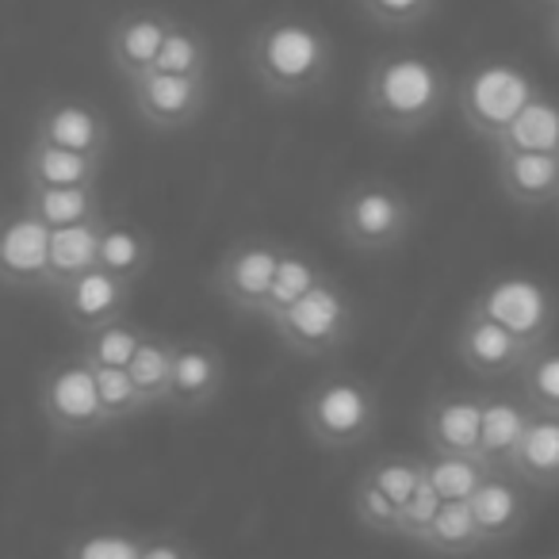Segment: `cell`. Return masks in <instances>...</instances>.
<instances>
[{"mask_svg": "<svg viewBox=\"0 0 559 559\" xmlns=\"http://www.w3.org/2000/svg\"><path fill=\"white\" fill-rule=\"evenodd\" d=\"M452 96H456V81L437 58L418 50H383L365 73L360 111L380 134L411 139L441 119Z\"/></svg>", "mask_w": 559, "mask_h": 559, "instance_id": "cell-1", "label": "cell"}, {"mask_svg": "<svg viewBox=\"0 0 559 559\" xmlns=\"http://www.w3.org/2000/svg\"><path fill=\"white\" fill-rule=\"evenodd\" d=\"M246 62L261 93L272 100H304L334 78L337 50L326 27L307 16H272L253 27Z\"/></svg>", "mask_w": 559, "mask_h": 559, "instance_id": "cell-2", "label": "cell"}, {"mask_svg": "<svg viewBox=\"0 0 559 559\" xmlns=\"http://www.w3.org/2000/svg\"><path fill=\"white\" fill-rule=\"evenodd\" d=\"M299 418H304L311 444L326 452H345L372 441L383 418V403L368 380L353 372H334L307 391Z\"/></svg>", "mask_w": 559, "mask_h": 559, "instance_id": "cell-3", "label": "cell"}, {"mask_svg": "<svg viewBox=\"0 0 559 559\" xmlns=\"http://www.w3.org/2000/svg\"><path fill=\"white\" fill-rule=\"evenodd\" d=\"M540 93L544 88L536 85L533 73L513 58H479L456 81L452 100H456L460 123L490 146Z\"/></svg>", "mask_w": 559, "mask_h": 559, "instance_id": "cell-4", "label": "cell"}, {"mask_svg": "<svg viewBox=\"0 0 559 559\" xmlns=\"http://www.w3.org/2000/svg\"><path fill=\"white\" fill-rule=\"evenodd\" d=\"M414 223H418L414 200L399 185L380 180V177L357 180V185L337 200V211H334L337 238H342L353 253H365V257H388V253H395V249H403Z\"/></svg>", "mask_w": 559, "mask_h": 559, "instance_id": "cell-5", "label": "cell"}, {"mask_svg": "<svg viewBox=\"0 0 559 559\" xmlns=\"http://www.w3.org/2000/svg\"><path fill=\"white\" fill-rule=\"evenodd\" d=\"M276 342L304 360H322L342 353L357 334V304L334 276L319 280L299 304L269 322Z\"/></svg>", "mask_w": 559, "mask_h": 559, "instance_id": "cell-6", "label": "cell"}, {"mask_svg": "<svg viewBox=\"0 0 559 559\" xmlns=\"http://www.w3.org/2000/svg\"><path fill=\"white\" fill-rule=\"evenodd\" d=\"M39 414L62 444L88 441L111 429V418L100 403L96 368L81 353L58 357L39 380Z\"/></svg>", "mask_w": 559, "mask_h": 559, "instance_id": "cell-7", "label": "cell"}, {"mask_svg": "<svg viewBox=\"0 0 559 559\" xmlns=\"http://www.w3.org/2000/svg\"><path fill=\"white\" fill-rule=\"evenodd\" d=\"M540 345L544 342H533V337L506 326V322L495 319V314L479 311V307H467L452 349H456V360L472 376H483V380H506V376H518Z\"/></svg>", "mask_w": 559, "mask_h": 559, "instance_id": "cell-8", "label": "cell"}, {"mask_svg": "<svg viewBox=\"0 0 559 559\" xmlns=\"http://www.w3.org/2000/svg\"><path fill=\"white\" fill-rule=\"evenodd\" d=\"M131 111L157 134H180L200 123L211 104V78H180V73H142L127 85Z\"/></svg>", "mask_w": 559, "mask_h": 559, "instance_id": "cell-9", "label": "cell"}, {"mask_svg": "<svg viewBox=\"0 0 559 559\" xmlns=\"http://www.w3.org/2000/svg\"><path fill=\"white\" fill-rule=\"evenodd\" d=\"M280 253H284V241L261 238V234L234 241L215 269V296L230 311L261 319V307L269 299L272 280H276Z\"/></svg>", "mask_w": 559, "mask_h": 559, "instance_id": "cell-10", "label": "cell"}, {"mask_svg": "<svg viewBox=\"0 0 559 559\" xmlns=\"http://www.w3.org/2000/svg\"><path fill=\"white\" fill-rule=\"evenodd\" d=\"M421 437L429 456L479 460L483 441V391H437L421 411Z\"/></svg>", "mask_w": 559, "mask_h": 559, "instance_id": "cell-11", "label": "cell"}, {"mask_svg": "<svg viewBox=\"0 0 559 559\" xmlns=\"http://www.w3.org/2000/svg\"><path fill=\"white\" fill-rule=\"evenodd\" d=\"M173 27H177V20L165 9H157V4H142V9L123 12V16L108 27V39H104L111 73H116L123 85H131L142 73H150Z\"/></svg>", "mask_w": 559, "mask_h": 559, "instance_id": "cell-12", "label": "cell"}, {"mask_svg": "<svg viewBox=\"0 0 559 559\" xmlns=\"http://www.w3.org/2000/svg\"><path fill=\"white\" fill-rule=\"evenodd\" d=\"M50 226L39 223L32 211L16 207L4 218L0 238V269L9 292H47L50 288Z\"/></svg>", "mask_w": 559, "mask_h": 559, "instance_id": "cell-13", "label": "cell"}, {"mask_svg": "<svg viewBox=\"0 0 559 559\" xmlns=\"http://www.w3.org/2000/svg\"><path fill=\"white\" fill-rule=\"evenodd\" d=\"M131 296L134 284H127V280L111 276L104 269H88L85 276L70 280L66 288L55 292V304L78 334H88V330H100L116 319H127L131 314Z\"/></svg>", "mask_w": 559, "mask_h": 559, "instance_id": "cell-14", "label": "cell"}, {"mask_svg": "<svg viewBox=\"0 0 559 559\" xmlns=\"http://www.w3.org/2000/svg\"><path fill=\"white\" fill-rule=\"evenodd\" d=\"M223 388H226L223 349H218L215 342H203V337H185V342H177L169 411L203 414L223 399Z\"/></svg>", "mask_w": 559, "mask_h": 559, "instance_id": "cell-15", "label": "cell"}, {"mask_svg": "<svg viewBox=\"0 0 559 559\" xmlns=\"http://www.w3.org/2000/svg\"><path fill=\"white\" fill-rule=\"evenodd\" d=\"M32 139L55 142V146L78 150V154H88V157H108L111 119L104 116L93 100L62 96V100H50L47 108L35 116Z\"/></svg>", "mask_w": 559, "mask_h": 559, "instance_id": "cell-16", "label": "cell"}, {"mask_svg": "<svg viewBox=\"0 0 559 559\" xmlns=\"http://www.w3.org/2000/svg\"><path fill=\"white\" fill-rule=\"evenodd\" d=\"M475 521H479L483 544H506L528 525L533 518V487L521 483L518 475H495L483 479V487L472 498Z\"/></svg>", "mask_w": 559, "mask_h": 559, "instance_id": "cell-17", "label": "cell"}, {"mask_svg": "<svg viewBox=\"0 0 559 559\" xmlns=\"http://www.w3.org/2000/svg\"><path fill=\"white\" fill-rule=\"evenodd\" d=\"M533 418L521 395H483V441L479 464L495 475L513 472V456L521 449V437Z\"/></svg>", "mask_w": 559, "mask_h": 559, "instance_id": "cell-18", "label": "cell"}, {"mask_svg": "<svg viewBox=\"0 0 559 559\" xmlns=\"http://www.w3.org/2000/svg\"><path fill=\"white\" fill-rule=\"evenodd\" d=\"M498 188L518 207L559 203V154H495Z\"/></svg>", "mask_w": 559, "mask_h": 559, "instance_id": "cell-19", "label": "cell"}, {"mask_svg": "<svg viewBox=\"0 0 559 559\" xmlns=\"http://www.w3.org/2000/svg\"><path fill=\"white\" fill-rule=\"evenodd\" d=\"M104 157H88L78 150H62L55 142L32 139L20 157V180L39 188H88L100 185Z\"/></svg>", "mask_w": 559, "mask_h": 559, "instance_id": "cell-20", "label": "cell"}, {"mask_svg": "<svg viewBox=\"0 0 559 559\" xmlns=\"http://www.w3.org/2000/svg\"><path fill=\"white\" fill-rule=\"evenodd\" d=\"M100 269L111 276L139 284L154 269V238L134 218L104 215L100 218Z\"/></svg>", "mask_w": 559, "mask_h": 559, "instance_id": "cell-21", "label": "cell"}, {"mask_svg": "<svg viewBox=\"0 0 559 559\" xmlns=\"http://www.w3.org/2000/svg\"><path fill=\"white\" fill-rule=\"evenodd\" d=\"M20 207L32 211L39 223H47L50 230H62V226H81V223H96L104 218V192L100 185L88 188H39V185H24L20 195Z\"/></svg>", "mask_w": 559, "mask_h": 559, "instance_id": "cell-22", "label": "cell"}, {"mask_svg": "<svg viewBox=\"0 0 559 559\" xmlns=\"http://www.w3.org/2000/svg\"><path fill=\"white\" fill-rule=\"evenodd\" d=\"M533 490H559V414H533L513 456V472Z\"/></svg>", "mask_w": 559, "mask_h": 559, "instance_id": "cell-23", "label": "cell"}, {"mask_svg": "<svg viewBox=\"0 0 559 559\" xmlns=\"http://www.w3.org/2000/svg\"><path fill=\"white\" fill-rule=\"evenodd\" d=\"M490 154H559V100L540 93L495 142Z\"/></svg>", "mask_w": 559, "mask_h": 559, "instance_id": "cell-24", "label": "cell"}, {"mask_svg": "<svg viewBox=\"0 0 559 559\" xmlns=\"http://www.w3.org/2000/svg\"><path fill=\"white\" fill-rule=\"evenodd\" d=\"M88 269H100V218H96V223H81V226H62V230L50 234L47 296L66 288L70 280L85 276Z\"/></svg>", "mask_w": 559, "mask_h": 559, "instance_id": "cell-25", "label": "cell"}, {"mask_svg": "<svg viewBox=\"0 0 559 559\" xmlns=\"http://www.w3.org/2000/svg\"><path fill=\"white\" fill-rule=\"evenodd\" d=\"M330 272L319 264V257L311 253V249H299V246H284V253H280V264H276V280H272L269 288V299H264L261 307V319L272 322L276 314H284L292 304H299V299L307 296V292L319 284V280H326Z\"/></svg>", "mask_w": 559, "mask_h": 559, "instance_id": "cell-26", "label": "cell"}, {"mask_svg": "<svg viewBox=\"0 0 559 559\" xmlns=\"http://www.w3.org/2000/svg\"><path fill=\"white\" fill-rule=\"evenodd\" d=\"M173 365H177V342L165 334H146L142 349L131 360V380L139 388V395L146 399V411H162L169 406L173 391Z\"/></svg>", "mask_w": 559, "mask_h": 559, "instance_id": "cell-27", "label": "cell"}, {"mask_svg": "<svg viewBox=\"0 0 559 559\" xmlns=\"http://www.w3.org/2000/svg\"><path fill=\"white\" fill-rule=\"evenodd\" d=\"M421 548H426L429 556H441V559L472 556V551L487 548L472 502H441V513H437L433 528H429Z\"/></svg>", "mask_w": 559, "mask_h": 559, "instance_id": "cell-28", "label": "cell"}, {"mask_svg": "<svg viewBox=\"0 0 559 559\" xmlns=\"http://www.w3.org/2000/svg\"><path fill=\"white\" fill-rule=\"evenodd\" d=\"M150 330H142L139 322L127 314V319H116L100 330H88L81 334V357L88 360L93 368H131L134 353L142 349Z\"/></svg>", "mask_w": 559, "mask_h": 559, "instance_id": "cell-29", "label": "cell"}, {"mask_svg": "<svg viewBox=\"0 0 559 559\" xmlns=\"http://www.w3.org/2000/svg\"><path fill=\"white\" fill-rule=\"evenodd\" d=\"M518 395L533 414H559V342H544L518 372Z\"/></svg>", "mask_w": 559, "mask_h": 559, "instance_id": "cell-30", "label": "cell"}, {"mask_svg": "<svg viewBox=\"0 0 559 559\" xmlns=\"http://www.w3.org/2000/svg\"><path fill=\"white\" fill-rule=\"evenodd\" d=\"M360 475L372 479L395 506H406L426 487V460L411 456V452H383V456L368 460V467Z\"/></svg>", "mask_w": 559, "mask_h": 559, "instance_id": "cell-31", "label": "cell"}, {"mask_svg": "<svg viewBox=\"0 0 559 559\" xmlns=\"http://www.w3.org/2000/svg\"><path fill=\"white\" fill-rule=\"evenodd\" d=\"M157 73H180V78H211V43L200 27L180 24L169 32L162 55L154 62Z\"/></svg>", "mask_w": 559, "mask_h": 559, "instance_id": "cell-32", "label": "cell"}, {"mask_svg": "<svg viewBox=\"0 0 559 559\" xmlns=\"http://www.w3.org/2000/svg\"><path fill=\"white\" fill-rule=\"evenodd\" d=\"M487 475V467L472 456H426V479L444 502H472Z\"/></svg>", "mask_w": 559, "mask_h": 559, "instance_id": "cell-33", "label": "cell"}, {"mask_svg": "<svg viewBox=\"0 0 559 559\" xmlns=\"http://www.w3.org/2000/svg\"><path fill=\"white\" fill-rule=\"evenodd\" d=\"M357 9L383 32H414L441 9V0H357Z\"/></svg>", "mask_w": 559, "mask_h": 559, "instance_id": "cell-34", "label": "cell"}, {"mask_svg": "<svg viewBox=\"0 0 559 559\" xmlns=\"http://www.w3.org/2000/svg\"><path fill=\"white\" fill-rule=\"evenodd\" d=\"M142 544L146 536H134L127 528H93L66 548V559H142Z\"/></svg>", "mask_w": 559, "mask_h": 559, "instance_id": "cell-35", "label": "cell"}, {"mask_svg": "<svg viewBox=\"0 0 559 559\" xmlns=\"http://www.w3.org/2000/svg\"><path fill=\"white\" fill-rule=\"evenodd\" d=\"M96 388H100V403H104V411H108L111 426L146 414V399L139 395V388H134L127 368H96Z\"/></svg>", "mask_w": 559, "mask_h": 559, "instance_id": "cell-36", "label": "cell"}, {"mask_svg": "<svg viewBox=\"0 0 559 559\" xmlns=\"http://www.w3.org/2000/svg\"><path fill=\"white\" fill-rule=\"evenodd\" d=\"M399 510H403V506L391 502L372 479L357 475V483H353V513H357V521L368 533L399 536Z\"/></svg>", "mask_w": 559, "mask_h": 559, "instance_id": "cell-37", "label": "cell"}, {"mask_svg": "<svg viewBox=\"0 0 559 559\" xmlns=\"http://www.w3.org/2000/svg\"><path fill=\"white\" fill-rule=\"evenodd\" d=\"M441 502L444 498L437 495L426 479V487H421L418 495L399 510V536H403V540H414V544H426L429 528H433L437 513H441Z\"/></svg>", "mask_w": 559, "mask_h": 559, "instance_id": "cell-38", "label": "cell"}, {"mask_svg": "<svg viewBox=\"0 0 559 559\" xmlns=\"http://www.w3.org/2000/svg\"><path fill=\"white\" fill-rule=\"evenodd\" d=\"M142 559H203V556L188 540L165 533V536H146V544H142Z\"/></svg>", "mask_w": 559, "mask_h": 559, "instance_id": "cell-39", "label": "cell"}, {"mask_svg": "<svg viewBox=\"0 0 559 559\" xmlns=\"http://www.w3.org/2000/svg\"><path fill=\"white\" fill-rule=\"evenodd\" d=\"M544 32H548L551 50L559 55V9H548V20H544Z\"/></svg>", "mask_w": 559, "mask_h": 559, "instance_id": "cell-40", "label": "cell"}, {"mask_svg": "<svg viewBox=\"0 0 559 559\" xmlns=\"http://www.w3.org/2000/svg\"><path fill=\"white\" fill-rule=\"evenodd\" d=\"M544 4H548V9H559V0H544Z\"/></svg>", "mask_w": 559, "mask_h": 559, "instance_id": "cell-41", "label": "cell"}]
</instances>
